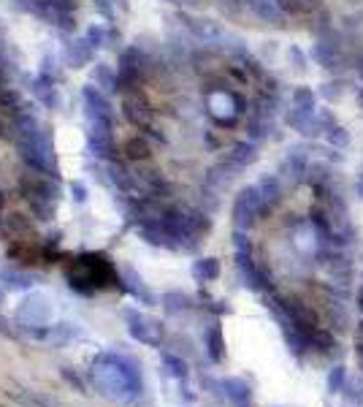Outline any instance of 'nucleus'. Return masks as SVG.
Returning <instances> with one entry per match:
<instances>
[{
  "instance_id": "obj_21",
  "label": "nucleus",
  "mask_w": 363,
  "mask_h": 407,
  "mask_svg": "<svg viewBox=\"0 0 363 407\" xmlns=\"http://www.w3.org/2000/svg\"><path fill=\"white\" fill-rule=\"evenodd\" d=\"M358 301H361V310H363V293H361V298H358Z\"/></svg>"
},
{
  "instance_id": "obj_7",
  "label": "nucleus",
  "mask_w": 363,
  "mask_h": 407,
  "mask_svg": "<svg viewBox=\"0 0 363 407\" xmlns=\"http://www.w3.org/2000/svg\"><path fill=\"white\" fill-rule=\"evenodd\" d=\"M293 109L304 111V114H315L317 111V98L312 93L310 87H296L293 93Z\"/></svg>"
},
{
  "instance_id": "obj_6",
  "label": "nucleus",
  "mask_w": 363,
  "mask_h": 407,
  "mask_svg": "<svg viewBox=\"0 0 363 407\" xmlns=\"http://www.w3.org/2000/svg\"><path fill=\"white\" fill-rule=\"evenodd\" d=\"M252 161H255V141H242L230 152V166H236V169H244Z\"/></svg>"
},
{
  "instance_id": "obj_19",
  "label": "nucleus",
  "mask_w": 363,
  "mask_h": 407,
  "mask_svg": "<svg viewBox=\"0 0 363 407\" xmlns=\"http://www.w3.org/2000/svg\"><path fill=\"white\" fill-rule=\"evenodd\" d=\"M358 193H361V199H363V174H361V179H358Z\"/></svg>"
},
{
  "instance_id": "obj_1",
  "label": "nucleus",
  "mask_w": 363,
  "mask_h": 407,
  "mask_svg": "<svg viewBox=\"0 0 363 407\" xmlns=\"http://www.w3.org/2000/svg\"><path fill=\"white\" fill-rule=\"evenodd\" d=\"M266 209V201H263V196H260V188H247L242 190V196L236 199V206H233V220H236V226L239 228H247V226H252V220H255L260 212Z\"/></svg>"
},
{
  "instance_id": "obj_11",
  "label": "nucleus",
  "mask_w": 363,
  "mask_h": 407,
  "mask_svg": "<svg viewBox=\"0 0 363 407\" xmlns=\"http://www.w3.org/2000/svg\"><path fill=\"white\" fill-rule=\"evenodd\" d=\"M342 396L350 407H361L363 405V386L355 380H347V386L342 388Z\"/></svg>"
},
{
  "instance_id": "obj_14",
  "label": "nucleus",
  "mask_w": 363,
  "mask_h": 407,
  "mask_svg": "<svg viewBox=\"0 0 363 407\" xmlns=\"http://www.w3.org/2000/svg\"><path fill=\"white\" fill-rule=\"evenodd\" d=\"M328 144L337 149H347L350 147V134H347V128H342V125H334L331 131H328Z\"/></svg>"
},
{
  "instance_id": "obj_15",
  "label": "nucleus",
  "mask_w": 363,
  "mask_h": 407,
  "mask_svg": "<svg viewBox=\"0 0 363 407\" xmlns=\"http://www.w3.org/2000/svg\"><path fill=\"white\" fill-rule=\"evenodd\" d=\"M225 386H228V393L239 402V405H247V399H250V388H247V383H244V380H228Z\"/></svg>"
},
{
  "instance_id": "obj_3",
  "label": "nucleus",
  "mask_w": 363,
  "mask_h": 407,
  "mask_svg": "<svg viewBox=\"0 0 363 407\" xmlns=\"http://www.w3.org/2000/svg\"><path fill=\"white\" fill-rule=\"evenodd\" d=\"M250 3V9L255 16H260L263 22H271V25H282L285 19V11L282 6L277 3V0H247Z\"/></svg>"
},
{
  "instance_id": "obj_12",
  "label": "nucleus",
  "mask_w": 363,
  "mask_h": 407,
  "mask_svg": "<svg viewBox=\"0 0 363 407\" xmlns=\"http://www.w3.org/2000/svg\"><path fill=\"white\" fill-rule=\"evenodd\" d=\"M95 87H103V90L117 87V71H111L108 66H98L95 68Z\"/></svg>"
},
{
  "instance_id": "obj_13",
  "label": "nucleus",
  "mask_w": 363,
  "mask_h": 407,
  "mask_svg": "<svg viewBox=\"0 0 363 407\" xmlns=\"http://www.w3.org/2000/svg\"><path fill=\"white\" fill-rule=\"evenodd\" d=\"M260 196H263V201H266V206H271V204L280 199V182L274 179V176H266V179H260Z\"/></svg>"
},
{
  "instance_id": "obj_18",
  "label": "nucleus",
  "mask_w": 363,
  "mask_h": 407,
  "mask_svg": "<svg viewBox=\"0 0 363 407\" xmlns=\"http://www.w3.org/2000/svg\"><path fill=\"white\" fill-rule=\"evenodd\" d=\"M287 57H290V63H293V68H298V71H307V57H304V52H301L298 46H290V52H287Z\"/></svg>"
},
{
  "instance_id": "obj_5",
  "label": "nucleus",
  "mask_w": 363,
  "mask_h": 407,
  "mask_svg": "<svg viewBox=\"0 0 363 407\" xmlns=\"http://www.w3.org/2000/svg\"><path fill=\"white\" fill-rule=\"evenodd\" d=\"M93 57H95V49L87 39H76L73 44H71V49H68V60H71V66L73 68L87 66Z\"/></svg>"
},
{
  "instance_id": "obj_2",
  "label": "nucleus",
  "mask_w": 363,
  "mask_h": 407,
  "mask_svg": "<svg viewBox=\"0 0 363 407\" xmlns=\"http://www.w3.org/2000/svg\"><path fill=\"white\" fill-rule=\"evenodd\" d=\"M84 104H87V117L90 120H108V101L106 95L101 93V90H95V87H87L84 90Z\"/></svg>"
},
{
  "instance_id": "obj_10",
  "label": "nucleus",
  "mask_w": 363,
  "mask_h": 407,
  "mask_svg": "<svg viewBox=\"0 0 363 407\" xmlns=\"http://www.w3.org/2000/svg\"><path fill=\"white\" fill-rule=\"evenodd\" d=\"M108 36H111V30H108L106 25H90V27H87V33H84V39L93 44V49L106 46Z\"/></svg>"
},
{
  "instance_id": "obj_20",
  "label": "nucleus",
  "mask_w": 363,
  "mask_h": 407,
  "mask_svg": "<svg viewBox=\"0 0 363 407\" xmlns=\"http://www.w3.org/2000/svg\"><path fill=\"white\" fill-rule=\"evenodd\" d=\"M358 337H361V345H363V321L358 323Z\"/></svg>"
},
{
  "instance_id": "obj_8",
  "label": "nucleus",
  "mask_w": 363,
  "mask_h": 407,
  "mask_svg": "<svg viewBox=\"0 0 363 407\" xmlns=\"http://www.w3.org/2000/svg\"><path fill=\"white\" fill-rule=\"evenodd\" d=\"M193 274H195V280L206 283V280H215L217 274H220V266H217L215 258H203V261H198V263L193 266Z\"/></svg>"
},
{
  "instance_id": "obj_17",
  "label": "nucleus",
  "mask_w": 363,
  "mask_h": 407,
  "mask_svg": "<svg viewBox=\"0 0 363 407\" xmlns=\"http://www.w3.org/2000/svg\"><path fill=\"white\" fill-rule=\"evenodd\" d=\"M93 3L106 19H114V14H117V0H93Z\"/></svg>"
},
{
  "instance_id": "obj_4",
  "label": "nucleus",
  "mask_w": 363,
  "mask_h": 407,
  "mask_svg": "<svg viewBox=\"0 0 363 407\" xmlns=\"http://www.w3.org/2000/svg\"><path fill=\"white\" fill-rule=\"evenodd\" d=\"M312 60L317 63V66L323 68H337L339 63V49L337 44H331V41H315V46H312Z\"/></svg>"
},
{
  "instance_id": "obj_16",
  "label": "nucleus",
  "mask_w": 363,
  "mask_h": 407,
  "mask_svg": "<svg viewBox=\"0 0 363 407\" xmlns=\"http://www.w3.org/2000/svg\"><path fill=\"white\" fill-rule=\"evenodd\" d=\"M342 84L339 81H325L323 87H320V95H323L325 101H337V98H342Z\"/></svg>"
},
{
  "instance_id": "obj_9",
  "label": "nucleus",
  "mask_w": 363,
  "mask_h": 407,
  "mask_svg": "<svg viewBox=\"0 0 363 407\" xmlns=\"http://www.w3.org/2000/svg\"><path fill=\"white\" fill-rule=\"evenodd\" d=\"M347 366H334L331 372H328V380H325V386H328V391L331 393H342V388L347 386Z\"/></svg>"
}]
</instances>
